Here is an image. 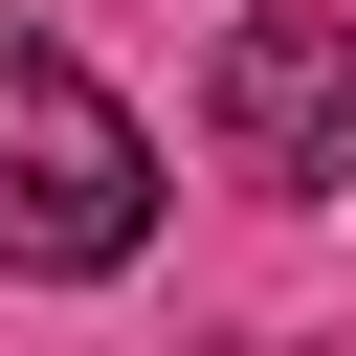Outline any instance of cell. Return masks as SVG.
Listing matches in <instances>:
<instances>
[{"instance_id": "cell-2", "label": "cell", "mask_w": 356, "mask_h": 356, "mask_svg": "<svg viewBox=\"0 0 356 356\" xmlns=\"http://www.w3.org/2000/svg\"><path fill=\"white\" fill-rule=\"evenodd\" d=\"M200 134H222V178H267V200L356 178V22H312V0L222 22V67H200Z\"/></svg>"}, {"instance_id": "cell-1", "label": "cell", "mask_w": 356, "mask_h": 356, "mask_svg": "<svg viewBox=\"0 0 356 356\" xmlns=\"http://www.w3.org/2000/svg\"><path fill=\"white\" fill-rule=\"evenodd\" d=\"M134 245H156V134H134L67 44L0 22V267H22V289H89V267H134Z\"/></svg>"}]
</instances>
